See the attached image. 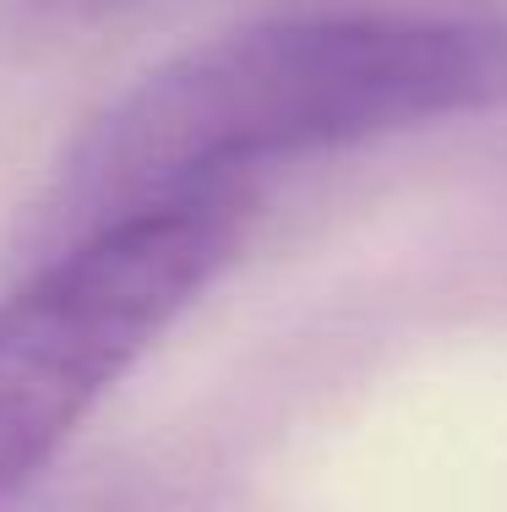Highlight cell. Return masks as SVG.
<instances>
[{"label":"cell","instance_id":"1","mask_svg":"<svg viewBox=\"0 0 507 512\" xmlns=\"http://www.w3.org/2000/svg\"><path fill=\"white\" fill-rule=\"evenodd\" d=\"M507 109V22L420 11L273 17L169 55L77 137L110 213L219 197L251 169Z\"/></svg>","mask_w":507,"mask_h":512},{"label":"cell","instance_id":"2","mask_svg":"<svg viewBox=\"0 0 507 512\" xmlns=\"http://www.w3.org/2000/svg\"><path fill=\"white\" fill-rule=\"evenodd\" d=\"M235 256L224 197L115 213L0 300V512Z\"/></svg>","mask_w":507,"mask_h":512},{"label":"cell","instance_id":"3","mask_svg":"<svg viewBox=\"0 0 507 512\" xmlns=\"http://www.w3.org/2000/svg\"><path fill=\"white\" fill-rule=\"evenodd\" d=\"M66 6H71V0H66ZM82 6H110V0H82Z\"/></svg>","mask_w":507,"mask_h":512}]
</instances>
